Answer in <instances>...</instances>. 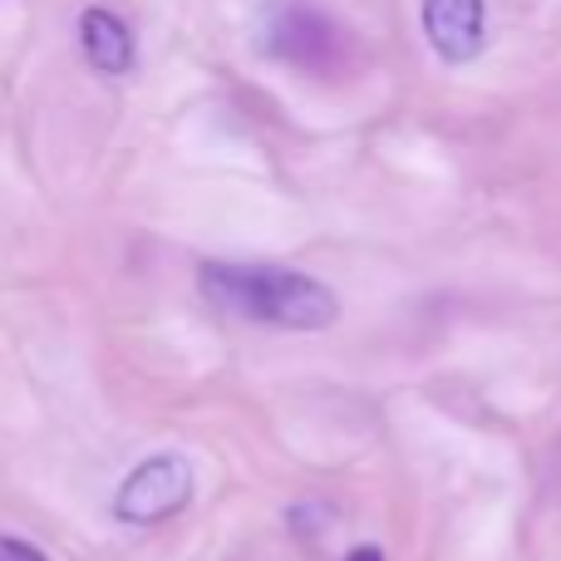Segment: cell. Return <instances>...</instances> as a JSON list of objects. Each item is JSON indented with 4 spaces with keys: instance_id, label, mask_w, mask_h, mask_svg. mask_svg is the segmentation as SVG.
Listing matches in <instances>:
<instances>
[{
    "instance_id": "obj_1",
    "label": "cell",
    "mask_w": 561,
    "mask_h": 561,
    "mask_svg": "<svg viewBox=\"0 0 561 561\" xmlns=\"http://www.w3.org/2000/svg\"><path fill=\"white\" fill-rule=\"evenodd\" d=\"M203 290L213 306L232 310L256 325L276 330H330L340 320V300L325 280L306 272H286V266H237V262H207Z\"/></svg>"
},
{
    "instance_id": "obj_5",
    "label": "cell",
    "mask_w": 561,
    "mask_h": 561,
    "mask_svg": "<svg viewBox=\"0 0 561 561\" xmlns=\"http://www.w3.org/2000/svg\"><path fill=\"white\" fill-rule=\"evenodd\" d=\"M79 45H84V59L99 75H128V69H134V35H128L124 20L104 5L79 15Z\"/></svg>"
},
{
    "instance_id": "obj_7",
    "label": "cell",
    "mask_w": 561,
    "mask_h": 561,
    "mask_svg": "<svg viewBox=\"0 0 561 561\" xmlns=\"http://www.w3.org/2000/svg\"><path fill=\"white\" fill-rule=\"evenodd\" d=\"M350 561H385V552H379V547H355Z\"/></svg>"
},
{
    "instance_id": "obj_4",
    "label": "cell",
    "mask_w": 561,
    "mask_h": 561,
    "mask_svg": "<svg viewBox=\"0 0 561 561\" xmlns=\"http://www.w3.org/2000/svg\"><path fill=\"white\" fill-rule=\"evenodd\" d=\"M266 49L296 65H320L325 55H335V25L310 0H276L266 15Z\"/></svg>"
},
{
    "instance_id": "obj_3",
    "label": "cell",
    "mask_w": 561,
    "mask_h": 561,
    "mask_svg": "<svg viewBox=\"0 0 561 561\" xmlns=\"http://www.w3.org/2000/svg\"><path fill=\"white\" fill-rule=\"evenodd\" d=\"M424 35L444 65H468L488 45V0H424Z\"/></svg>"
},
{
    "instance_id": "obj_2",
    "label": "cell",
    "mask_w": 561,
    "mask_h": 561,
    "mask_svg": "<svg viewBox=\"0 0 561 561\" xmlns=\"http://www.w3.org/2000/svg\"><path fill=\"white\" fill-rule=\"evenodd\" d=\"M187 503H193V468H187V458L158 454L124 478V488L114 497V517L128 527H153L178 517Z\"/></svg>"
},
{
    "instance_id": "obj_6",
    "label": "cell",
    "mask_w": 561,
    "mask_h": 561,
    "mask_svg": "<svg viewBox=\"0 0 561 561\" xmlns=\"http://www.w3.org/2000/svg\"><path fill=\"white\" fill-rule=\"evenodd\" d=\"M0 561H49L39 547H30V542H20V537H5L0 533Z\"/></svg>"
}]
</instances>
